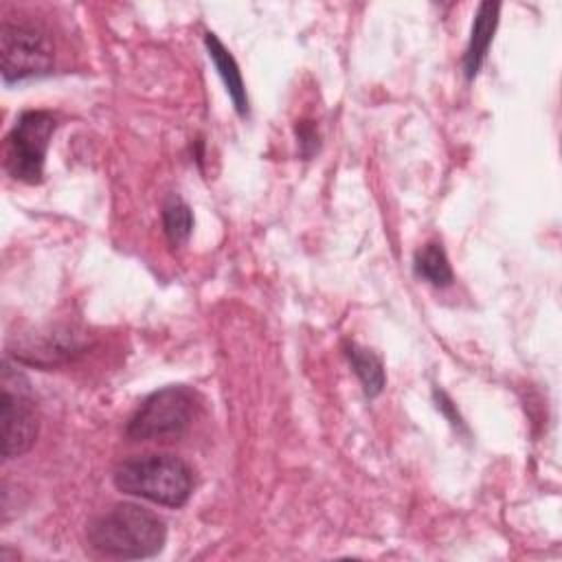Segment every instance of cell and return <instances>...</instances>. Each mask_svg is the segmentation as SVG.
Listing matches in <instances>:
<instances>
[{"instance_id":"cell-5","label":"cell","mask_w":562,"mask_h":562,"mask_svg":"<svg viewBox=\"0 0 562 562\" xmlns=\"http://www.w3.org/2000/svg\"><path fill=\"white\" fill-rule=\"evenodd\" d=\"M55 130V116L46 110L22 112L4 140V169L11 178L37 184L44 176V158Z\"/></svg>"},{"instance_id":"cell-9","label":"cell","mask_w":562,"mask_h":562,"mask_svg":"<svg viewBox=\"0 0 562 562\" xmlns=\"http://www.w3.org/2000/svg\"><path fill=\"white\" fill-rule=\"evenodd\" d=\"M345 353L353 367V373L358 375L360 384H362V391L369 400L378 397L382 391H384V384H386V375H384V364L382 360L371 351V349H364L356 342H347L345 345Z\"/></svg>"},{"instance_id":"cell-13","label":"cell","mask_w":562,"mask_h":562,"mask_svg":"<svg viewBox=\"0 0 562 562\" xmlns=\"http://www.w3.org/2000/svg\"><path fill=\"white\" fill-rule=\"evenodd\" d=\"M435 400H437V408L450 419V424H454V426H461V419H459V415H457V411H454V406H452V402L446 397V393H441V391H435Z\"/></svg>"},{"instance_id":"cell-2","label":"cell","mask_w":562,"mask_h":562,"mask_svg":"<svg viewBox=\"0 0 562 562\" xmlns=\"http://www.w3.org/2000/svg\"><path fill=\"white\" fill-rule=\"evenodd\" d=\"M119 492L162 507H182L193 492V470L176 454H138L116 465Z\"/></svg>"},{"instance_id":"cell-3","label":"cell","mask_w":562,"mask_h":562,"mask_svg":"<svg viewBox=\"0 0 562 562\" xmlns=\"http://www.w3.org/2000/svg\"><path fill=\"white\" fill-rule=\"evenodd\" d=\"M195 411V395L187 386L154 391L130 417L125 435L132 441H171L187 432Z\"/></svg>"},{"instance_id":"cell-7","label":"cell","mask_w":562,"mask_h":562,"mask_svg":"<svg viewBox=\"0 0 562 562\" xmlns=\"http://www.w3.org/2000/svg\"><path fill=\"white\" fill-rule=\"evenodd\" d=\"M498 13H501V4H496V2H481L474 13L470 42L463 53V72L468 79H474L479 75V70L487 57V50H490V44L494 40V31L498 24Z\"/></svg>"},{"instance_id":"cell-11","label":"cell","mask_w":562,"mask_h":562,"mask_svg":"<svg viewBox=\"0 0 562 562\" xmlns=\"http://www.w3.org/2000/svg\"><path fill=\"white\" fill-rule=\"evenodd\" d=\"M162 228L167 235V241L173 248H180L187 244L191 228H193V213L187 202L171 195L162 206Z\"/></svg>"},{"instance_id":"cell-8","label":"cell","mask_w":562,"mask_h":562,"mask_svg":"<svg viewBox=\"0 0 562 562\" xmlns=\"http://www.w3.org/2000/svg\"><path fill=\"white\" fill-rule=\"evenodd\" d=\"M204 46H206V53H209L217 75L222 77V81L226 86V92H228L237 114L246 116L248 114V97H246V86H244V79H241V72H239V66H237L235 57L220 42V37L211 31L204 33Z\"/></svg>"},{"instance_id":"cell-6","label":"cell","mask_w":562,"mask_h":562,"mask_svg":"<svg viewBox=\"0 0 562 562\" xmlns=\"http://www.w3.org/2000/svg\"><path fill=\"white\" fill-rule=\"evenodd\" d=\"M4 83L40 77L53 68V44L46 33L29 24L2 22L0 37Z\"/></svg>"},{"instance_id":"cell-4","label":"cell","mask_w":562,"mask_h":562,"mask_svg":"<svg viewBox=\"0 0 562 562\" xmlns=\"http://www.w3.org/2000/svg\"><path fill=\"white\" fill-rule=\"evenodd\" d=\"M0 422H2V457L15 459L26 454L40 430V417L31 382L9 362L2 364L0 378Z\"/></svg>"},{"instance_id":"cell-10","label":"cell","mask_w":562,"mask_h":562,"mask_svg":"<svg viewBox=\"0 0 562 562\" xmlns=\"http://www.w3.org/2000/svg\"><path fill=\"white\" fill-rule=\"evenodd\" d=\"M413 270L419 279L428 281L435 288H446L452 283V268L446 257V250L437 241L424 244L413 259Z\"/></svg>"},{"instance_id":"cell-1","label":"cell","mask_w":562,"mask_h":562,"mask_svg":"<svg viewBox=\"0 0 562 562\" xmlns=\"http://www.w3.org/2000/svg\"><path fill=\"white\" fill-rule=\"evenodd\" d=\"M86 536L88 544L101 555L138 560L162 549L167 529L154 512L134 503H119L99 514L88 525Z\"/></svg>"},{"instance_id":"cell-12","label":"cell","mask_w":562,"mask_h":562,"mask_svg":"<svg viewBox=\"0 0 562 562\" xmlns=\"http://www.w3.org/2000/svg\"><path fill=\"white\" fill-rule=\"evenodd\" d=\"M296 138H299L301 154L305 158H310L318 149V134H316V127L310 121L296 123Z\"/></svg>"}]
</instances>
